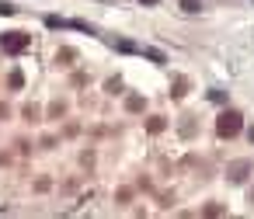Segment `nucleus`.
Listing matches in <instances>:
<instances>
[{
	"label": "nucleus",
	"mask_w": 254,
	"mask_h": 219,
	"mask_svg": "<svg viewBox=\"0 0 254 219\" xmlns=\"http://www.w3.org/2000/svg\"><path fill=\"white\" fill-rule=\"evenodd\" d=\"M251 202H254V188H251Z\"/></svg>",
	"instance_id": "6"
},
{
	"label": "nucleus",
	"mask_w": 254,
	"mask_h": 219,
	"mask_svg": "<svg viewBox=\"0 0 254 219\" xmlns=\"http://www.w3.org/2000/svg\"><path fill=\"white\" fill-rule=\"evenodd\" d=\"M28 46H32V35H25V32H7V35H0V49L11 53V56L25 53Z\"/></svg>",
	"instance_id": "1"
},
{
	"label": "nucleus",
	"mask_w": 254,
	"mask_h": 219,
	"mask_svg": "<svg viewBox=\"0 0 254 219\" xmlns=\"http://www.w3.org/2000/svg\"><path fill=\"white\" fill-rule=\"evenodd\" d=\"M143 108V98H129V111H139Z\"/></svg>",
	"instance_id": "4"
},
{
	"label": "nucleus",
	"mask_w": 254,
	"mask_h": 219,
	"mask_svg": "<svg viewBox=\"0 0 254 219\" xmlns=\"http://www.w3.org/2000/svg\"><path fill=\"white\" fill-rule=\"evenodd\" d=\"M139 4H157V0H139Z\"/></svg>",
	"instance_id": "5"
},
{
	"label": "nucleus",
	"mask_w": 254,
	"mask_h": 219,
	"mask_svg": "<svg viewBox=\"0 0 254 219\" xmlns=\"http://www.w3.org/2000/svg\"><path fill=\"white\" fill-rule=\"evenodd\" d=\"M202 7V0H181V11H188V14H195Z\"/></svg>",
	"instance_id": "3"
},
{
	"label": "nucleus",
	"mask_w": 254,
	"mask_h": 219,
	"mask_svg": "<svg viewBox=\"0 0 254 219\" xmlns=\"http://www.w3.org/2000/svg\"><path fill=\"white\" fill-rule=\"evenodd\" d=\"M216 132H219V136H237V132H240V115H237V111H223L219 122H216Z\"/></svg>",
	"instance_id": "2"
}]
</instances>
